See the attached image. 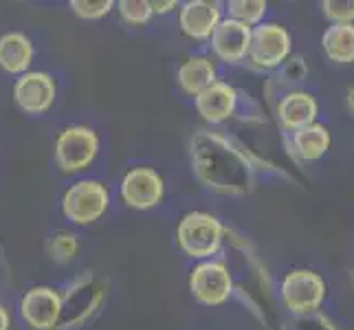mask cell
<instances>
[{"label": "cell", "mask_w": 354, "mask_h": 330, "mask_svg": "<svg viewBox=\"0 0 354 330\" xmlns=\"http://www.w3.org/2000/svg\"><path fill=\"white\" fill-rule=\"evenodd\" d=\"M282 302L295 317L319 313L326 300V279L313 268H292L282 279Z\"/></svg>", "instance_id": "277c9868"}, {"label": "cell", "mask_w": 354, "mask_h": 330, "mask_svg": "<svg viewBox=\"0 0 354 330\" xmlns=\"http://www.w3.org/2000/svg\"><path fill=\"white\" fill-rule=\"evenodd\" d=\"M330 141H333L330 130H328V126L319 124V121H315V124L290 134L292 152H295L297 158L308 161V163L319 161V158L328 152V148H330Z\"/></svg>", "instance_id": "e0dca14e"}, {"label": "cell", "mask_w": 354, "mask_h": 330, "mask_svg": "<svg viewBox=\"0 0 354 330\" xmlns=\"http://www.w3.org/2000/svg\"><path fill=\"white\" fill-rule=\"evenodd\" d=\"M251 27L231 18H223L221 24L214 29L209 46L212 53L225 64H240L249 55L251 46Z\"/></svg>", "instance_id": "7c38bea8"}, {"label": "cell", "mask_w": 354, "mask_h": 330, "mask_svg": "<svg viewBox=\"0 0 354 330\" xmlns=\"http://www.w3.org/2000/svg\"><path fill=\"white\" fill-rule=\"evenodd\" d=\"M48 249H51V258H55L57 262H68L75 258L80 244L73 234H57Z\"/></svg>", "instance_id": "603a6c76"}, {"label": "cell", "mask_w": 354, "mask_h": 330, "mask_svg": "<svg viewBox=\"0 0 354 330\" xmlns=\"http://www.w3.org/2000/svg\"><path fill=\"white\" fill-rule=\"evenodd\" d=\"M176 82L183 93L196 97L205 89H209L214 82H218V68L207 55H192L178 66Z\"/></svg>", "instance_id": "2e32d148"}, {"label": "cell", "mask_w": 354, "mask_h": 330, "mask_svg": "<svg viewBox=\"0 0 354 330\" xmlns=\"http://www.w3.org/2000/svg\"><path fill=\"white\" fill-rule=\"evenodd\" d=\"M268 11L266 0H229L227 3V18L247 24V27H258L264 22Z\"/></svg>", "instance_id": "d6986e66"}, {"label": "cell", "mask_w": 354, "mask_h": 330, "mask_svg": "<svg viewBox=\"0 0 354 330\" xmlns=\"http://www.w3.org/2000/svg\"><path fill=\"white\" fill-rule=\"evenodd\" d=\"M192 163L209 190L223 194H247L253 187V167L249 158L225 137L198 134L192 141Z\"/></svg>", "instance_id": "6da1fadb"}, {"label": "cell", "mask_w": 354, "mask_h": 330, "mask_svg": "<svg viewBox=\"0 0 354 330\" xmlns=\"http://www.w3.org/2000/svg\"><path fill=\"white\" fill-rule=\"evenodd\" d=\"M11 328V317H9V311L0 304V330H9Z\"/></svg>", "instance_id": "4316f807"}, {"label": "cell", "mask_w": 354, "mask_h": 330, "mask_svg": "<svg viewBox=\"0 0 354 330\" xmlns=\"http://www.w3.org/2000/svg\"><path fill=\"white\" fill-rule=\"evenodd\" d=\"M290 330H339L326 315L322 313H313L306 317H297L295 324L290 326Z\"/></svg>", "instance_id": "d4e9b609"}, {"label": "cell", "mask_w": 354, "mask_h": 330, "mask_svg": "<svg viewBox=\"0 0 354 330\" xmlns=\"http://www.w3.org/2000/svg\"><path fill=\"white\" fill-rule=\"evenodd\" d=\"M71 11L82 20H100L113 11V0H71Z\"/></svg>", "instance_id": "44dd1931"}, {"label": "cell", "mask_w": 354, "mask_h": 330, "mask_svg": "<svg viewBox=\"0 0 354 330\" xmlns=\"http://www.w3.org/2000/svg\"><path fill=\"white\" fill-rule=\"evenodd\" d=\"M111 205V192L95 178H82L64 192L62 214L73 225L86 227L97 223Z\"/></svg>", "instance_id": "3957f363"}, {"label": "cell", "mask_w": 354, "mask_h": 330, "mask_svg": "<svg viewBox=\"0 0 354 330\" xmlns=\"http://www.w3.org/2000/svg\"><path fill=\"white\" fill-rule=\"evenodd\" d=\"M57 86L44 71H27L14 84V102L24 115H44L55 104Z\"/></svg>", "instance_id": "30bf717a"}, {"label": "cell", "mask_w": 354, "mask_h": 330, "mask_svg": "<svg viewBox=\"0 0 354 330\" xmlns=\"http://www.w3.org/2000/svg\"><path fill=\"white\" fill-rule=\"evenodd\" d=\"M97 152H100V137L88 126H68L55 139V163L66 174H77L86 169Z\"/></svg>", "instance_id": "5b68a950"}, {"label": "cell", "mask_w": 354, "mask_h": 330, "mask_svg": "<svg viewBox=\"0 0 354 330\" xmlns=\"http://www.w3.org/2000/svg\"><path fill=\"white\" fill-rule=\"evenodd\" d=\"M292 48V40L286 27L279 22H262L251 31V46L247 59L262 71H275L282 66Z\"/></svg>", "instance_id": "52a82bcc"}, {"label": "cell", "mask_w": 354, "mask_h": 330, "mask_svg": "<svg viewBox=\"0 0 354 330\" xmlns=\"http://www.w3.org/2000/svg\"><path fill=\"white\" fill-rule=\"evenodd\" d=\"M225 240V225L209 212H189L178 220L176 242L192 260H212Z\"/></svg>", "instance_id": "7a4b0ae2"}, {"label": "cell", "mask_w": 354, "mask_h": 330, "mask_svg": "<svg viewBox=\"0 0 354 330\" xmlns=\"http://www.w3.org/2000/svg\"><path fill=\"white\" fill-rule=\"evenodd\" d=\"M240 104V93L229 82L218 80L209 89L194 97V108L207 121V124H223L236 115Z\"/></svg>", "instance_id": "5bb4252c"}, {"label": "cell", "mask_w": 354, "mask_h": 330, "mask_svg": "<svg viewBox=\"0 0 354 330\" xmlns=\"http://www.w3.org/2000/svg\"><path fill=\"white\" fill-rule=\"evenodd\" d=\"M115 7L119 11L121 20H124L126 24H130V27L148 24L150 18L154 16L150 0H119V3H115Z\"/></svg>", "instance_id": "ffe728a7"}, {"label": "cell", "mask_w": 354, "mask_h": 330, "mask_svg": "<svg viewBox=\"0 0 354 330\" xmlns=\"http://www.w3.org/2000/svg\"><path fill=\"white\" fill-rule=\"evenodd\" d=\"M189 291L203 306H223L234 295V277L223 260H203L192 268Z\"/></svg>", "instance_id": "8992f818"}, {"label": "cell", "mask_w": 354, "mask_h": 330, "mask_svg": "<svg viewBox=\"0 0 354 330\" xmlns=\"http://www.w3.org/2000/svg\"><path fill=\"white\" fill-rule=\"evenodd\" d=\"M223 20V5L216 0H187L178 9V27L189 40L209 42L214 29Z\"/></svg>", "instance_id": "8fae6325"}, {"label": "cell", "mask_w": 354, "mask_h": 330, "mask_svg": "<svg viewBox=\"0 0 354 330\" xmlns=\"http://www.w3.org/2000/svg\"><path fill=\"white\" fill-rule=\"evenodd\" d=\"M35 48L29 35L22 31H9L0 35V68L9 75H24L33 62Z\"/></svg>", "instance_id": "9a60e30c"}, {"label": "cell", "mask_w": 354, "mask_h": 330, "mask_svg": "<svg viewBox=\"0 0 354 330\" xmlns=\"http://www.w3.org/2000/svg\"><path fill=\"white\" fill-rule=\"evenodd\" d=\"M275 115H277L279 126L292 134L315 124L317 115H319V104H317V97L313 93L292 89L277 100Z\"/></svg>", "instance_id": "4fadbf2b"}, {"label": "cell", "mask_w": 354, "mask_h": 330, "mask_svg": "<svg viewBox=\"0 0 354 330\" xmlns=\"http://www.w3.org/2000/svg\"><path fill=\"white\" fill-rule=\"evenodd\" d=\"M322 48L335 64H354V24H330L322 35Z\"/></svg>", "instance_id": "ac0fdd59"}, {"label": "cell", "mask_w": 354, "mask_h": 330, "mask_svg": "<svg viewBox=\"0 0 354 330\" xmlns=\"http://www.w3.org/2000/svg\"><path fill=\"white\" fill-rule=\"evenodd\" d=\"M62 313V295L51 286H33L20 300V317L31 330H53Z\"/></svg>", "instance_id": "9c48e42d"}, {"label": "cell", "mask_w": 354, "mask_h": 330, "mask_svg": "<svg viewBox=\"0 0 354 330\" xmlns=\"http://www.w3.org/2000/svg\"><path fill=\"white\" fill-rule=\"evenodd\" d=\"M279 82L284 80V84H301L308 75V66H306V59L304 57H292V59H286V62L279 66Z\"/></svg>", "instance_id": "cb8c5ba5"}, {"label": "cell", "mask_w": 354, "mask_h": 330, "mask_svg": "<svg viewBox=\"0 0 354 330\" xmlns=\"http://www.w3.org/2000/svg\"><path fill=\"white\" fill-rule=\"evenodd\" d=\"M352 284H354V268H352Z\"/></svg>", "instance_id": "f1b7e54d"}, {"label": "cell", "mask_w": 354, "mask_h": 330, "mask_svg": "<svg viewBox=\"0 0 354 330\" xmlns=\"http://www.w3.org/2000/svg\"><path fill=\"white\" fill-rule=\"evenodd\" d=\"M322 9L330 24H354V0H324Z\"/></svg>", "instance_id": "7402d4cb"}, {"label": "cell", "mask_w": 354, "mask_h": 330, "mask_svg": "<svg viewBox=\"0 0 354 330\" xmlns=\"http://www.w3.org/2000/svg\"><path fill=\"white\" fill-rule=\"evenodd\" d=\"M119 194L130 210L148 212L163 201L165 181L152 167H132L121 181Z\"/></svg>", "instance_id": "ba28073f"}, {"label": "cell", "mask_w": 354, "mask_h": 330, "mask_svg": "<svg viewBox=\"0 0 354 330\" xmlns=\"http://www.w3.org/2000/svg\"><path fill=\"white\" fill-rule=\"evenodd\" d=\"M346 104H348V110L354 115V86H350L346 93Z\"/></svg>", "instance_id": "83f0119b"}, {"label": "cell", "mask_w": 354, "mask_h": 330, "mask_svg": "<svg viewBox=\"0 0 354 330\" xmlns=\"http://www.w3.org/2000/svg\"><path fill=\"white\" fill-rule=\"evenodd\" d=\"M150 5H152V11L158 16H165V14H169V11L176 9L174 0H167V3H158V0H154V3H150Z\"/></svg>", "instance_id": "484cf974"}]
</instances>
